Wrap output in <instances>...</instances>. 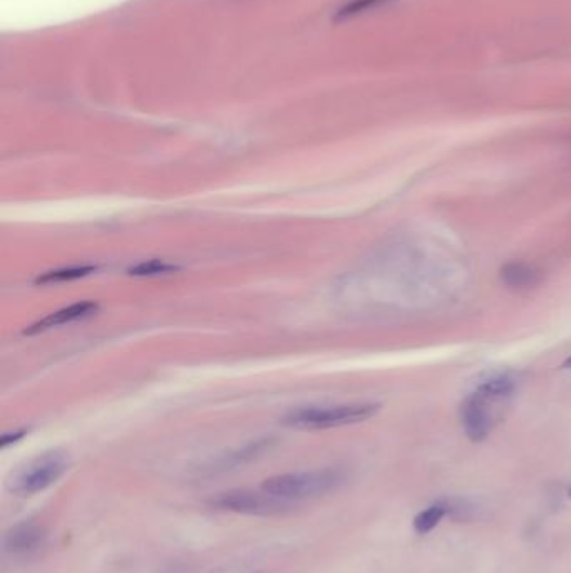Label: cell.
Wrapping results in <instances>:
<instances>
[{
	"label": "cell",
	"mask_w": 571,
	"mask_h": 573,
	"mask_svg": "<svg viewBox=\"0 0 571 573\" xmlns=\"http://www.w3.org/2000/svg\"><path fill=\"white\" fill-rule=\"evenodd\" d=\"M518 389V377L511 372H501L478 384L459 408V419L464 433L473 443H483L494 426L499 423Z\"/></svg>",
	"instance_id": "obj_1"
},
{
	"label": "cell",
	"mask_w": 571,
	"mask_h": 573,
	"mask_svg": "<svg viewBox=\"0 0 571 573\" xmlns=\"http://www.w3.org/2000/svg\"><path fill=\"white\" fill-rule=\"evenodd\" d=\"M381 411L377 403H347L334 406H305L292 409L282 418L283 426L299 431L342 428L364 423Z\"/></svg>",
	"instance_id": "obj_2"
},
{
	"label": "cell",
	"mask_w": 571,
	"mask_h": 573,
	"mask_svg": "<svg viewBox=\"0 0 571 573\" xmlns=\"http://www.w3.org/2000/svg\"><path fill=\"white\" fill-rule=\"evenodd\" d=\"M69 470L66 451L51 450L26 461L7 478V490L19 496H32L56 485Z\"/></svg>",
	"instance_id": "obj_3"
},
{
	"label": "cell",
	"mask_w": 571,
	"mask_h": 573,
	"mask_svg": "<svg viewBox=\"0 0 571 573\" xmlns=\"http://www.w3.org/2000/svg\"><path fill=\"white\" fill-rule=\"evenodd\" d=\"M344 476L339 470L297 471L285 475L272 476L262 483V490L278 500L297 501L317 498L335 490L342 483Z\"/></svg>",
	"instance_id": "obj_4"
},
{
	"label": "cell",
	"mask_w": 571,
	"mask_h": 573,
	"mask_svg": "<svg viewBox=\"0 0 571 573\" xmlns=\"http://www.w3.org/2000/svg\"><path fill=\"white\" fill-rule=\"evenodd\" d=\"M211 508L223 512L252 515V517H270L282 513L289 508V501L278 500L265 491L232 490L213 496L210 500Z\"/></svg>",
	"instance_id": "obj_5"
},
{
	"label": "cell",
	"mask_w": 571,
	"mask_h": 573,
	"mask_svg": "<svg viewBox=\"0 0 571 573\" xmlns=\"http://www.w3.org/2000/svg\"><path fill=\"white\" fill-rule=\"evenodd\" d=\"M98 310L99 305L96 302H89V300L78 302V304L69 305V307H64V309L56 310V312L42 317L41 321L34 322L32 326L27 327L24 334L26 336H36V334H41V332L51 331L54 327L83 321V319H88L91 315L96 314Z\"/></svg>",
	"instance_id": "obj_6"
},
{
	"label": "cell",
	"mask_w": 571,
	"mask_h": 573,
	"mask_svg": "<svg viewBox=\"0 0 571 573\" xmlns=\"http://www.w3.org/2000/svg\"><path fill=\"white\" fill-rule=\"evenodd\" d=\"M44 538H46L44 528L36 523H19L6 533L4 548L6 552L22 555V553L34 552L41 547Z\"/></svg>",
	"instance_id": "obj_7"
},
{
	"label": "cell",
	"mask_w": 571,
	"mask_h": 573,
	"mask_svg": "<svg viewBox=\"0 0 571 573\" xmlns=\"http://www.w3.org/2000/svg\"><path fill=\"white\" fill-rule=\"evenodd\" d=\"M499 277L508 289L513 290L533 289L541 280L540 270L526 262H508L501 267Z\"/></svg>",
	"instance_id": "obj_8"
},
{
	"label": "cell",
	"mask_w": 571,
	"mask_h": 573,
	"mask_svg": "<svg viewBox=\"0 0 571 573\" xmlns=\"http://www.w3.org/2000/svg\"><path fill=\"white\" fill-rule=\"evenodd\" d=\"M449 512H451V508H449L448 503L438 501L434 505L427 506L426 510L417 513L414 522H412V527L419 535H427V533L433 532L439 523L443 522V518L449 515Z\"/></svg>",
	"instance_id": "obj_9"
},
{
	"label": "cell",
	"mask_w": 571,
	"mask_h": 573,
	"mask_svg": "<svg viewBox=\"0 0 571 573\" xmlns=\"http://www.w3.org/2000/svg\"><path fill=\"white\" fill-rule=\"evenodd\" d=\"M94 265H78V267H66V269L51 270L46 274L39 275L36 279L37 285L62 284L71 280L84 279L88 275L96 272Z\"/></svg>",
	"instance_id": "obj_10"
},
{
	"label": "cell",
	"mask_w": 571,
	"mask_h": 573,
	"mask_svg": "<svg viewBox=\"0 0 571 573\" xmlns=\"http://www.w3.org/2000/svg\"><path fill=\"white\" fill-rule=\"evenodd\" d=\"M180 270V265L171 264L166 260L153 259L133 265L128 270V274L133 275V277H160V275L176 274Z\"/></svg>",
	"instance_id": "obj_11"
},
{
	"label": "cell",
	"mask_w": 571,
	"mask_h": 573,
	"mask_svg": "<svg viewBox=\"0 0 571 573\" xmlns=\"http://www.w3.org/2000/svg\"><path fill=\"white\" fill-rule=\"evenodd\" d=\"M26 436V431H16V433H6L0 439V446L6 450L7 446H11V444L17 443V441H21L22 438Z\"/></svg>",
	"instance_id": "obj_12"
},
{
	"label": "cell",
	"mask_w": 571,
	"mask_h": 573,
	"mask_svg": "<svg viewBox=\"0 0 571 573\" xmlns=\"http://www.w3.org/2000/svg\"><path fill=\"white\" fill-rule=\"evenodd\" d=\"M563 367H565V369H571V356L563 362Z\"/></svg>",
	"instance_id": "obj_13"
},
{
	"label": "cell",
	"mask_w": 571,
	"mask_h": 573,
	"mask_svg": "<svg viewBox=\"0 0 571 573\" xmlns=\"http://www.w3.org/2000/svg\"><path fill=\"white\" fill-rule=\"evenodd\" d=\"M568 495H570V498H571V486H570V490H568Z\"/></svg>",
	"instance_id": "obj_14"
}]
</instances>
